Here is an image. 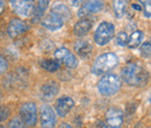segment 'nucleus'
Wrapping results in <instances>:
<instances>
[{
  "label": "nucleus",
  "instance_id": "1",
  "mask_svg": "<svg viewBox=\"0 0 151 128\" xmlns=\"http://www.w3.org/2000/svg\"><path fill=\"white\" fill-rule=\"evenodd\" d=\"M121 77L122 80L130 86H142L147 84L149 79V73L147 69H144L139 63L132 62L123 67L121 71Z\"/></svg>",
  "mask_w": 151,
  "mask_h": 128
},
{
  "label": "nucleus",
  "instance_id": "2",
  "mask_svg": "<svg viewBox=\"0 0 151 128\" xmlns=\"http://www.w3.org/2000/svg\"><path fill=\"white\" fill-rule=\"evenodd\" d=\"M121 85H122L121 78L116 73L108 72L99 79L96 88L102 97H112L121 90Z\"/></svg>",
  "mask_w": 151,
  "mask_h": 128
},
{
  "label": "nucleus",
  "instance_id": "3",
  "mask_svg": "<svg viewBox=\"0 0 151 128\" xmlns=\"http://www.w3.org/2000/svg\"><path fill=\"white\" fill-rule=\"evenodd\" d=\"M119 64V57L114 53H105L102 55L98 56L94 59L91 71L95 76H104L108 73Z\"/></svg>",
  "mask_w": 151,
  "mask_h": 128
},
{
  "label": "nucleus",
  "instance_id": "4",
  "mask_svg": "<svg viewBox=\"0 0 151 128\" xmlns=\"http://www.w3.org/2000/svg\"><path fill=\"white\" fill-rule=\"evenodd\" d=\"M114 36H115V26L112 22L102 21L99 23V26L95 29L93 40L96 46L105 47L113 40Z\"/></svg>",
  "mask_w": 151,
  "mask_h": 128
},
{
  "label": "nucleus",
  "instance_id": "5",
  "mask_svg": "<svg viewBox=\"0 0 151 128\" xmlns=\"http://www.w3.org/2000/svg\"><path fill=\"white\" fill-rule=\"evenodd\" d=\"M19 116L28 128L36 126L38 121V107L34 101H26L19 108Z\"/></svg>",
  "mask_w": 151,
  "mask_h": 128
},
{
  "label": "nucleus",
  "instance_id": "6",
  "mask_svg": "<svg viewBox=\"0 0 151 128\" xmlns=\"http://www.w3.org/2000/svg\"><path fill=\"white\" fill-rule=\"evenodd\" d=\"M11 9L21 18H30L34 15L36 2L34 0H8Z\"/></svg>",
  "mask_w": 151,
  "mask_h": 128
},
{
  "label": "nucleus",
  "instance_id": "7",
  "mask_svg": "<svg viewBox=\"0 0 151 128\" xmlns=\"http://www.w3.org/2000/svg\"><path fill=\"white\" fill-rule=\"evenodd\" d=\"M38 121L41 128H56L57 114L55 108L48 104H43L38 108Z\"/></svg>",
  "mask_w": 151,
  "mask_h": 128
},
{
  "label": "nucleus",
  "instance_id": "8",
  "mask_svg": "<svg viewBox=\"0 0 151 128\" xmlns=\"http://www.w3.org/2000/svg\"><path fill=\"white\" fill-rule=\"evenodd\" d=\"M54 56L60 64H64L68 69H76L79 64L76 54H73L71 50H69L65 47L57 48L54 53Z\"/></svg>",
  "mask_w": 151,
  "mask_h": 128
},
{
  "label": "nucleus",
  "instance_id": "9",
  "mask_svg": "<svg viewBox=\"0 0 151 128\" xmlns=\"http://www.w3.org/2000/svg\"><path fill=\"white\" fill-rule=\"evenodd\" d=\"M29 29V25L21 18H12L7 23V35L11 38H18Z\"/></svg>",
  "mask_w": 151,
  "mask_h": 128
},
{
  "label": "nucleus",
  "instance_id": "10",
  "mask_svg": "<svg viewBox=\"0 0 151 128\" xmlns=\"http://www.w3.org/2000/svg\"><path fill=\"white\" fill-rule=\"evenodd\" d=\"M124 121L123 111L119 107H109L105 113V122L109 128H121Z\"/></svg>",
  "mask_w": 151,
  "mask_h": 128
},
{
  "label": "nucleus",
  "instance_id": "11",
  "mask_svg": "<svg viewBox=\"0 0 151 128\" xmlns=\"http://www.w3.org/2000/svg\"><path fill=\"white\" fill-rule=\"evenodd\" d=\"M105 7V1L104 0H88L84 6H81L78 12L77 15L79 18H87L92 14L100 13Z\"/></svg>",
  "mask_w": 151,
  "mask_h": 128
},
{
  "label": "nucleus",
  "instance_id": "12",
  "mask_svg": "<svg viewBox=\"0 0 151 128\" xmlns=\"http://www.w3.org/2000/svg\"><path fill=\"white\" fill-rule=\"evenodd\" d=\"M75 107V100L69 95H62L55 101V112L59 118H65Z\"/></svg>",
  "mask_w": 151,
  "mask_h": 128
},
{
  "label": "nucleus",
  "instance_id": "13",
  "mask_svg": "<svg viewBox=\"0 0 151 128\" xmlns=\"http://www.w3.org/2000/svg\"><path fill=\"white\" fill-rule=\"evenodd\" d=\"M59 84L54 79H48L41 85L40 89V95L43 100H51L59 93Z\"/></svg>",
  "mask_w": 151,
  "mask_h": 128
},
{
  "label": "nucleus",
  "instance_id": "14",
  "mask_svg": "<svg viewBox=\"0 0 151 128\" xmlns=\"http://www.w3.org/2000/svg\"><path fill=\"white\" fill-rule=\"evenodd\" d=\"M93 27V19L91 18H80L75 25H73V28H72V32H73V35L77 37H83L86 36L91 29Z\"/></svg>",
  "mask_w": 151,
  "mask_h": 128
},
{
  "label": "nucleus",
  "instance_id": "15",
  "mask_svg": "<svg viewBox=\"0 0 151 128\" xmlns=\"http://www.w3.org/2000/svg\"><path fill=\"white\" fill-rule=\"evenodd\" d=\"M41 25L50 32H56V30H59L65 25V21L52 13H49L48 15H45L41 20Z\"/></svg>",
  "mask_w": 151,
  "mask_h": 128
},
{
  "label": "nucleus",
  "instance_id": "16",
  "mask_svg": "<svg viewBox=\"0 0 151 128\" xmlns=\"http://www.w3.org/2000/svg\"><path fill=\"white\" fill-rule=\"evenodd\" d=\"M73 50L81 58H88L93 53V47L87 40H78L73 43Z\"/></svg>",
  "mask_w": 151,
  "mask_h": 128
},
{
  "label": "nucleus",
  "instance_id": "17",
  "mask_svg": "<svg viewBox=\"0 0 151 128\" xmlns=\"http://www.w3.org/2000/svg\"><path fill=\"white\" fill-rule=\"evenodd\" d=\"M50 13L59 17L65 22H68L71 19V9L69 8V6H66L63 2H55L50 8Z\"/></svg>",
  "mask_w": 151,
  "mask_h": 128
},
{
  "label": "nucleus",
  "instance_id": "18",
  "mask_svg": "<svg viewBox=\"0 0 151 128\" xmlns=\"http://www.w3.org/2000/svg\"><path fill=\"white\" fill-rule=\"evenodd\" d=\"M41 69H43L44 71L50 73L57 72L60 69V63L57 61L56 58H43L38 62Z\"/></svg>",
  "mask_w": 151,
  "mask_h": 128
},
{
  "label": "nucleus",
  "instance_id": "19",
  "mask_svg": "<svg viewBox=\"0 0 151 128\" xmlns=\"http://www.w3.org/2000/svg\"><path fill=\"white\" fill-rule=\"evenodd\" d=\"M130 0H113V12L117 19H122L126 14Z\"/></svg>",
  "mask_w": 151,
  "mask_h": 128
},
{
  "label": "nucleus",
  "instance_id": "20",
  "mask_svg": "<svg viewBox=\"0 0 151 128\" xmlns=\"http://www.w3.org/2000/svg\"><path fill=\"white\" fill-rule=\"evenodd\" d=\"M49 4H50V1H49V0H37V1H36L35 12H34L33 18L35 19V20L43 19V15L45 14L47 9L49 8Z\"/></svg>",
  "mask_w": 151,
  "mask_h": 128
},
{
  "label": "nucleus",
  "instance_id": "21",
  "mask_svg": "<svg viewBox=\"0 0 151 128\" xmlns=\"http://www.w3.org/2000/svg\"><path fill=\"white\" fill-rule=\"evenodd\" d=\"M143 37H144L143 32H141V30H135V32H132V34L129 36L128 47H129L130 49H136V48H138L139 44H141L142 41H143Z\"/></svg>",
  "mask_w": 151,
  "mask_h": 128
},
{
  "label": "nucleus",
  "instance_id": "22",
  "mask_svg": "<svg viewBox=\"0 0 151 128\" xmlns=\"http://www.w3.org/2000/svg\"><path fill=\"white\" fill-rule=\"evenodd\" d=\"M11 118H12V111L9 108V106L0 104V125H4V122H7Z\"/></svg>",
  "mask_w": 151,
  "mask_h": 128
},
{
  "label": "nucleus",
  "instance_id": "23",
  "mask_svg": "<svg viewBox=\"0 0 151 128\" xmlns=\"http://www.w3.org/2000/svg\"><path fill=\"white\" fill-rule=\"evenodd\" d=\"M6 128H28V127L24 125V122L22 121V119L20 118L19 115H14V116H12L7 121Z\"/></svg>",
  "mask_w": 151,
  "mask_h": 128
},
{
  "label": "nucleus",
  "instance_id": "24",
  "mask_svg": "<svg viewBox=\"0 0 151 128\" xmlns=\"http://www.w3.org/2000/svg\"><path fill=\"white\" fill-rule=\"evenodd\" d=\"M128 41H129V36L126 32H120L116 37H115V43L120 47H126L128 46Z\"/></svg>",
  "mask_w": 151,
  "mask_h": 128
},
{
  "label": "nucleus",
  "instance_id": "25",
  "mask_svg": "<svg viewBox=\"0 0 151 128\" xmlns=\"http://www.w3.org/2000/svg\"><path fill=\"white\" fill-rule=\"evenodd\" d=\"M8 69H9V62H8V59L2 55V54H0V77L4 76L5 73L7 72Z\"/></svg>",
  "mask_w": 151,
  "mask_h": 128
},
{
  "label": "nucleus",
  "instance_id": "26",
  "mask_svg": "<svg viewBox=\"0 0 151 128\" xmlns=\"http://www.w3.org/2000/svg\"><path fill=\"white\" fill-rule=\"evenodd\" d=\"M139 53L141 55L145 58L150 57L151 56V43L150 42H144L142 46H141V49H139Z\"/></svg>",
  "mask_w": 151,
  "mask_h": 128
},
{
  "label": "nucleus",
  "instance_id": "27",
  "mask_svg": "<svg viewBox=\"0 0 151 128\" xmlns=\"http://www.w3.org/2000/svg\"><path fill=\"white\" fill-rule=\"evenodd\" d=\"M88 0H70V4L72 7H76V8H80L81 6H84Z\"/></svg>",
  "mask_w": 151,
  "mask_h": 128
},
{
  "label": "nucleus",
  "instance_id": "28",
  "mask_svg": "<svg viewBox=\"0 0 151 128\" xmlns=\"http://www.w3.org/2000/svg\"><path fill=\"white\" fill-rule=\"evenodd\" d=\"M143 14L145 18H151V2L143 6Z\"/></svg>",
  "mask_w": 151,
  "mask_h": 128
},
{
  "label": "nucleus",
  "instance_id": "29",
  "mask_svg": "<svg viewBox=\"0 0 151 128\" xmlns=\"http://www.w3.org/2000/svg\"><path fill=\"white\" fill-rule=\"evenodd\" d=\"M6 8H7V2H6V0H0V17L6 12Z\"/></svg>",
  "mask_w": 151,
  "mask_h": 128
},
{
  "label": "nucleus",
  "instance_id": "30",
  "mask_svg": "<svg viewBox=\"0 0 151 128\" xmlns=\"http://www.w3.org/2000/svg\"><path fill=\"white\" fill-rule=\"evenodd\" d=\"M96 128H109V127H108V125H107L106 122H104V121H99V122L96 124Z\"/></svg>",
  "mask_w": 151,
  "mask_h": 128
},
{
  "label": "nucleus",
  "instance_id": "31",
  "mask_svg": "<svg viewBox=\"0 0 151 128\" xmlns=\"http://www.w3.org/2000/svg\"><path fill=\"white\" fill-rule=\"evenodd\" d=\"M57 128H73L70 124H68V122H62L60 125H58Z\"/></svg>",
  "mask_w": 151,
  "mask_h": 128
},
{
  "label": "nucleus",
  "instance_id": "32",
  "mask_svg": "<svg viewBox=\"0 0 151 128\" xmlns=\"http://www.w3.org/2000/svg\"><path fill=\"white\" fill-rule=\"evenodd\" d=\"M132 8L136 9V11H142V7H141L139 5H137V4H134V5H132Z\"/></svg>",
  "mask_w": 151,
  "mask_h": 128
},
{
  "label": "nucleus",
  "instance_id": "33",
  "mask_svg": "<svg viewBox=\"0 0 151 128\" xmlns=\"http://www.w3.org/2000/svg\"><path fill=\"white\" fill-rule=\"evenodd\" d=\"M143 6H145V5H148V4H150L151 2V0H138Z\"/></svg>",
  "mask_w": 151,
  "mask_h": 128
},
{
  "label": "nucleus",
  "instance_id": "34",
  "mask_svg": "<svg viewBox=\"0 0 151 128\" xmlns=\"http://www.w3.org/2000/svg\"><path fill=\"white\" fill-rule=\"evenodd\" d=\"M2 99H4V92H2L1 88H0V103L2 101Z\"/></svg>",
  "mask_w": 151,
  "mask_h": 128
},
{
  "label": "nucleus",
  "instance_id": "35",
  "mask_svg": "<svg viewBox=\"0 0 151 128\" xmlns=\"http://www.w3.org/2000/svg\"><path fill=\"white\" fill-rule=\"evenodd\" d=\"M0 128H6V126L5 125H0Z\"/></svg>",
  "mask_w": 151,
  "mask_h": 128
},
{
  "label": "nucleus",
  "instance_id": "36",
  "mask_svg": "<svg viewBox=\"0 0 151 128\" xmlns=\"http://www.w3.org/2000/svg\"><path fill=\"white\" fill-rule=\"evenodd\" d=\"M149 101H150V104H151V94H150V97H149Z\"/></svg>",
  "mask_w": 151,
  "mask_h": 128
},
{
  "label": "nucleus",
  "instance_id": "37",
  "mask_svg": "<svg viewBox=\"0 0 151 128\" xmlns=\"http://www.w3.org/2000/svg\"><path fill=\"white\" fill-rule=\"evenodd\" d=\"M150 115H151V111H150Z\"/></svg>",
  "mask_w": 151,
  "mask_h": 128
}]
</instances>
